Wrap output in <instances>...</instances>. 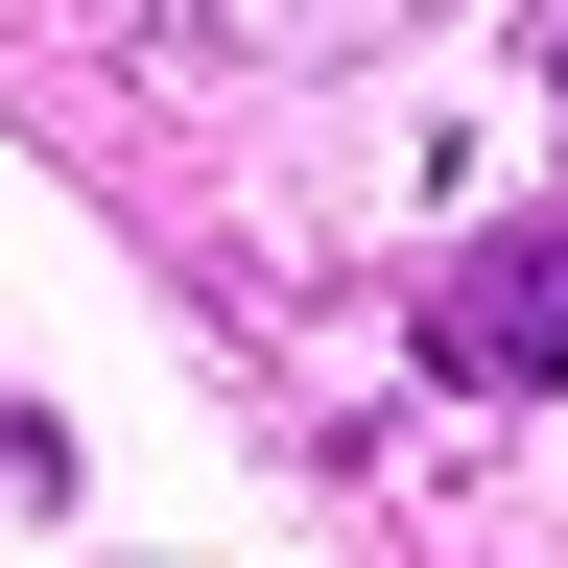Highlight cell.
<instances>
[{"instance_id":"obj_1","label":"cell","mask_w":568,"mask_h":568,"mask_svg":"<svg viewBox=\"0 0 568 568\" xmlns=\"http://www.w3.org/2000/svg\"><path fill=\"white\" fill-rule=\"evenodd\" d=\"M426 355H450V379H568V213H497V237L426 284Z\"/></svg>"},{"instance_id":"obj_2","label":"cell","mask_w":568,"mask_h":568,"mask_svg":"<svg viewBox=\"0 0 568 568\" xmlns=\"http://www.w3.org/2000/svg\"><path fill=\"white\" fill-rule=\"evenodd\" d=\"M545 71H568V24H545Z\"/></svg>"}]
</instances>
